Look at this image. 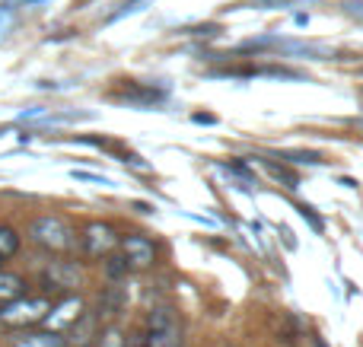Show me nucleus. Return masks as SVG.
<instances>
[{
	"label": "nucleus",
	"instance_id": "1",
	"mask_svg": "<svg viewBox=\"0 0 363 347\" xmlns=\"http://www.w3.org/2000/svg\"><path fill=\"white\" fill-rule=\"evenodd\" d=\"M29 236L32 242H38L42 249H48V252H67V249H74V229L67 227V220H61V217L55 214H45V217H35L29 227Z\"/></svg>",
	"mask_w": 363,
	"mask_h": 347
},
{
	"label": "nucleus",
	"instance_id": "2",
	"mask_svg": "<svg viewBox=\"0 0 363 347\" xmlns=\"http://www.w3.org/2000/svg\"><path fill=\"white\" fill-rule=\"evenodd\" d=\"M144 347H182V322L169 306H160L147 319Z\"/></svg>",
	"mask_w": 363,
	"mask_h": 347
},
{
	"label": "nucleus",
	"instance_id": "3",
	"mask_svg": "<svg viewBox=\"0 0 363 347\" xmlns=\"http://www.w3.org/2000/svg\"><path fill=\"white\" fill-rule=\"evenodd\" d=\"M51 309V300L45 297H19L13 303L0 306V322L10 329H26V325H38Z\"/></svg>",
	"mask_w": 363,
	"mask_h": 347
},
{
	"label": "nucleus",
	"instance_id": "4",
	"mask_svg": "<svg viewBox=\"0 0 363 347\" xmlns=\"http://www.w3.org/2000/svg\"><path fill=\"white\" fill-rule=\"evenodd\" d=\"M83 242H86L89 258H108L115 252V246H118V236H115V229L108 223H89L83 229Z\"/></svg>",
	"mask_w": 363,
	"mask_h": 347
},
{
	"label": "nucleus",
	"instance_id": "5",
	"mask_svg": "<svg viewBox=\"0 0 363 347\" xmlns=\"http://www.w3.org/2000/svg\"><path fill=\"white\" fill-rule=\"evenodd\" d=\"M80 309H83L80 297H64L61 303H57V306H51V309H48V316L42 319L45 331H55V335H57V331H67L70 325H74L77 319L83 316Z\"/></svg>",
	"mask_w": 363,
	"mask_h": 347
},
{
	"label": "nucleus",
	"instance_id": "6",
	"mask_svg": "<svg viewBox=\"0 0 363 347\" xmlns=\"http://www.w3.org/2000/svg\"><path fill=\"white\" fill-rule=\"evenodd\" d=\"M121 258L128 261V268H147L157 261V246L147 236H125L121 239Z\"/></svg>",
	"mask_w": 363,
	"mask_h": 347
},
{
	"label": "nucleus",
	"instance_id": "7",
	"mask_svg": "<svg viewBox=\"0 0 363 347\" xmlns=\"http://www.w3.org/2000/svg\"><path fill=\"white\" fill-rule=\"evenodd\" d=\"M45 280H48L51 287H57V290H74V287H80L83 271L74 261H51V265L45 268Z\"/></svg>",
	"mask_w": 363,
	"mask_h": 347
},
{
	"label": "nucleus",
	"instance_id": "8",
	"mask_svg": "<svg viewBox=\"0 0 363 347\" xmlns=\"http://www.w3.org/2000/svg\"><path fill=\"white\" fill-rule=\"evenodd\" d=\"M61 335H55V331H16V335H10V341L6 347H64Z\"/></svg>",
	"mask_w": 363,
	"mask_h": 347
},
{
	"label": "nucleus",
	"instance_id": "9",
	"mask_svg": "<svg viewBox=\"0 0 363 347\" xmlns=\"http://www.w3.org/2000/svg\"><path fill=\"white\" fill-rule=\"evenodd\" d=\"M274 45L284 55H296V57H335V51L328 45H313V42H290V38H281V42H268Z\"/></svg>",
	"mask_w": 363,
	"mask_h": 347
},
{
	"label": "nucleus",
	"instance_id": "10",
	"mask_svg": "<svg viewBox=\"0 0 363 347\" xmlns=\"http://www.w3.org/2000/svg\"><path fill=\"white\" fill-rule=\"evenodd\" d=\"M93 331H96V319L93 316H80L67 329V338H64V341H70L77 347H89V335H93Z\"/></svg>",
	"mask_w": 363,
	"mask_h": 347
},
{
	"label": "nucleus",
	"instance_id": "11",
	"mask_svg": "<svg viewBox=\"0 0 363 347\" xmlns=\"http://www.w3.org/2000/svg\"><path fill=\"white\" fill-rule=\"evenodd\" d=\"M23 290H26L23 278L0 271V306H6V303H13V300H19V297H23Z\"/></svg>",
	"mask_w": 363,
	"mask_h": 347
},
{
	"label": "nucleus",
	"instance_id": "12",
	"mask_svg": "<svg viewBox=\"0 0 363 347\" xmlns=\"http://www.w3.org/2000/svg\"><path fill=\"white\" fill-rule=\"evenodd\" d=\"M121 303H125V290H121L118 284L106 287V293H102V300H99V316H112V312H118Z\"/></svg>",
	"mask_w": 363,
	"mask_h": 347
},
{
	"label": "nucleus",
	"instance_id": "13",
	"mask_svg": "<svg viewBox=\"0 0 363 347\" xmlns=\"http://www.w3.org/2000/svg\"><path fill=\"white\" fill-rule=\"evenodd\" d=\"M262 169L268 172V176H274L277 182H284V185H287V188H296V185H300V178H296L294 172L287 169V166L274 163V159H271V157H264V159H262Z\"/></svg>",
	"mask_w": 363,
	"mask_h": 347
},
{
	"label": "nucleus",
	"instance_id": "14",
	"mask_svg": "<svg viewBox=\"0 0 363 347\" xmlns=\"http://www.w3.org/2000/svg\"><path fill=\"white\" fill-rule=\"evenodd\" d=\"M19 252V233L13 227H0V258H13Z\"/></svg>",
	"mask_w": 363,
	"mask_h": 347
},
{
	"label": "nucleus",
	"instance_id": "15",
	"mask_svg": "<svg viewBox=\"0 0 363 347\" xmlns=\"http://www.w3.org/2000/svg\"><path fill=\"white\" fill-rule=\"evenodd\" d=\"M274 157L277 159H287V163H309V166L325 163V159H322L315 150H281V153H274Z\"/></svg>",
	"mask_w": 363,
	"mask_h": 347
},
{
	"label": "nucleus",
	"instance_id": "16",
	"mask_svg": "<svg viewBox=\"0 0 363 347\" xmlns=\"http://www.w3.org/2000/svg\"><path fill=\"white\" fill-rule=\"evenodd\" d=\"M223 172H230V176L236 178V182H242L245 188H255V176H252V172H249V166H245V163H239V159H233V163H226V166H223Z\"/></svg>",
	"mask_w": 363,
	"mask_h": 347
},
{
	"label": "nucleus",
	"instance_id": "17",
	"mask_svg": "<svg viewBox=\"0 0 363 347\" xmlns=\"http://www.w3.org/2000/svg\"><path fill=\"white\" fill-rule=\"evenodd\" d=\"M106 274H108V280H121L128 274V261L121 258V255H108V261H106Z\"/></svg>",
	"mask_w": 363,
	"mask_h": 347
},
{
	"label": "nucleus",
	"instance_id": "18",
	"mask_svg": "<svg viewBox=\"0 0 363 347\" xmlns=\"http://www.w3.org/2000/svg\"><path fill=\"white\" fill-rule=\"evenodd\" d=\"M255 74H264V76H281V80H306V74L300 70H290V67H262Z\"/></svg>",
	"mask_w": 363,
	"mask_h": 347
},
{
	"label": "nucleus",
	"instance_id": "19",
	"mask_svg": "<svg viewBox=\"0 0 363 347\" xmlns=\"http://www.w3.org/2000/svg\"><path fill=\"white\" fill-rule=\"evenodd\" d=\"M185 35L191 38H211V35H220V25L217 23H201V25H188Z\"/></svg>",
	"mask_w": 363,
	"mask_h": 347
},
{
	"label": "nucleus",
	"instance_id": "20",
	"mask_svg": "<svg viewBox=\"0 0 363 347\" xmlns=\"http://www.w3.org/2000/svg\"><path fill=\"white\" fill-rule=\"evenodd\" d=\"M296 210H300V214H303V220H306L309 227L315 229V233H322V229H325V223H322V217H315V214H313V207H306V204H296Z\"/></svg>",
	"mask_w": 363,
	"mask_h": 347
},
{
	"label": "nucleus",
	"instance_id": "21",
	"mask_svg": "<svg viewBox=\"0 0 363 347\" xmlns=\"http://www.w3.org/2000/svg\"><path fill=\"white\" fill-rule=\"evenodd\" d=\"M341 10H345L351 19L363 23V0H345V4H341Z\"/></svg>",
	"mask_w": 363,
	"mask_h": 347
},
{
	"label": "nucleus",
	"instance_id": "22",
	"mask_svg": "<svg viewBox=\"0 0 363 347\" xmlns=\"http://www.w3.org/2000/svg\"><path fill=\"white\" fill-rule=\"evenodd\" d=\"M147 6V0H131V4L125 6V10H115L112 16H108V23H115V19H121V16H128V13H138V10H144Z\"/></svg>",
	"mask_w": 363,
	"mask_h": 347
},
{
	"label": "nucleus",
	"instance_id": "23",
	"mask_svg": "<svg viewBox=\"0 0 363 347\" xmlns=\"http://www.w3.org/2000/svg\"><path fill=\"white\" fill-rule=\"evenodd\" d=\"M99 347H125V344H121V335H118V331H102Z\"/></svg>",
	"mask_w": 363,
	"mask_h": 347
},
{
	"label": "nucleus",
	"instance_id": "24",
	"mask_svg": "<svg viewBox=\"0 0 363 347\" xmlns=\"http://www.w3.org/2000/svg\"><path fill=\"white\" fill-rule=\"evenodd\" d=\"M194 121H198V125H217V115H204V112H198V115H194Z\"/></svg>",
	"mask_w": 363,
	"mask_h": 347
},
{
	"label": "nucleus",
	"instance_id": "25",
	"mask_svg": "<svg viewBox=\"0 0 363 347\" xmlns=\"http://www.w3.org/2000/svg\"><path fill=\"white\" fill-rule=\"evenodd\" d=\"M338 185H345V188H357V182H354L351 176H341V178H338Z\"/></svg>",
	"mask_w": 363,
	"mask_h": 347
},
{
	"label": "nucleus",
	"instance_id": "26",
	"mask_svg": "<svg viewBox=\"0 0 363 347\" xmlns=\"http://www.w3.org/2000/svg\"><path fill=\"white\" fill-rule=\"evenodd\" d=\"M315 347H328L325 341H322V338H315Z\"/></svg>",
	"mask_w": 363,
	"mask_h": 347
},
{
	"label": "nucleus",
	"instance_id": "27",
	"mask_svg": "<svg viewBox=\"0 0 363 347\" xmlns=\"http://www.w3.org/2000/svg\"><path fill=\"white\" fill-rule=\"evenodd\" d=\"M0 271H4V258H0Z\"/></svg>",
	"mask_w": 363,
	"mask_h": 347
}]
</instances>
